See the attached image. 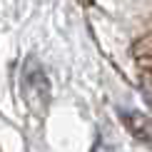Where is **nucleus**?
Returning <instances> with one entry per match:
<instances>
[{
    "label": "nucleus",
    "instance_id": "nucleus-3",
    "mask_svg": "<svg viewBox=\"0 0 152 152\" xmlns=\"http://www.w3.org/2000/svg\"><path fill=\"white\" fill-rule=\"evenodd\" d=\"M132 55H135V62L142 67V75H150V67H152V37L142 35L135 42V48H132Z\"/></svg>",
    "mask_w": 152,
    "mask_h": 152
},
{
    "label": "nucleus",
    "instance_id": "nucleus-2",
    "mask_svg": "<svg viewBox=\"0 0 152 152\" xmlns=\"http://www.w3.org/2000/svg\"><path fill=\"white\" fill-rule=\"evenodd\" d=\"M120 120L127 127L132 137H137L140 142H150L152 127H150V117L145 112H135V110H120Z\"/></svg>",
    "mask_w": 152,
    "mask_h": 152
},
{
    "label": "nucleus",
    "instance_id": "nucleus-1",
    "mask_svg": "<svg viewBox=\"0 0 152 152\" xmlns=\"http://www.w3.org/2000/svg\"><path fill=\"white\" fill-rule=\"evenodd\" d=\"M20 87H23V97L30 105V110L37 112V115H42L48 110V105H50V80L45 77L42 67L35 62V58H30L25 62Z\"/></svg>",
    "mask_w": 152,
    "mask_h": 152
},
{
    "label": "nucleus",
    "instance_id": "nucleus-4",
    "mask_svg": "<svg viewBox=\"0 0 152 152\" xmlns=\"http://www.w3.org/2000/svg\"><path fill=\"white\" fill-rule=\"evenodd\" d=\"M80 3H82V5H92V0H80Z\"/></svg>",
    "mask_w": 152,
    "mask_h": 152
}]
</instances>
